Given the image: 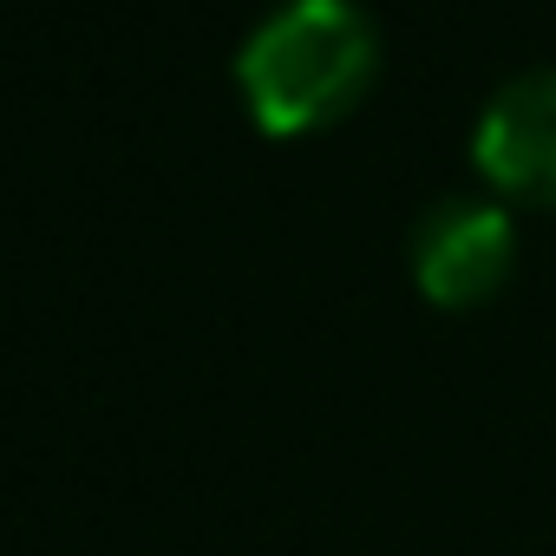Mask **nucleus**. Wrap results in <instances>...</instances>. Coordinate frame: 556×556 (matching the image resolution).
Masks as SVG:
<instances>
[{
    "mask_svg": "<svg viewBox=\"0 0 556 556\" xmlns=\"http://www.w3.org/2000/svg\"><path fill=\"white\" fill-rule=\"evenodd\" d=\"M471 164L504 203L556 210V66H530L484 99Z\"/></svg>",
    "mask_w": 556,
    "mask_h": 556,
    "instance_id": "3",
    "label": "nucleus"
},
{
    "mask_svg": "<svg viewBox=\"0 0 556 556\" xmlns=\"http://www.w3.org/2000/svg\"><path fill=\"white\" fill-rule=\"evenodd\" d=\"M517 268V223L491 197H445L413 229V289L432 308H484Z\"/></svg>",
    "mask_w": 556,
    "mask_h": 556,
    "instance_id": "2",
    "label": "nucleus"
},
{
    "mask_svg": "<svg viewBox=\"0 0 556 556\" xmlns=\"http://www.w3.org/2000/svg\"><path fill=\"white\" fill-rule=\"evenodd\" d=\"M380 79V27L361 0H282L236 53V92L268 138L341 125Z\"/></svg>",
    "mask_w": 556,
    "mask_h": 556,
    "instance_id": "1",
    "label": "nucleus"
}]
</instances>
